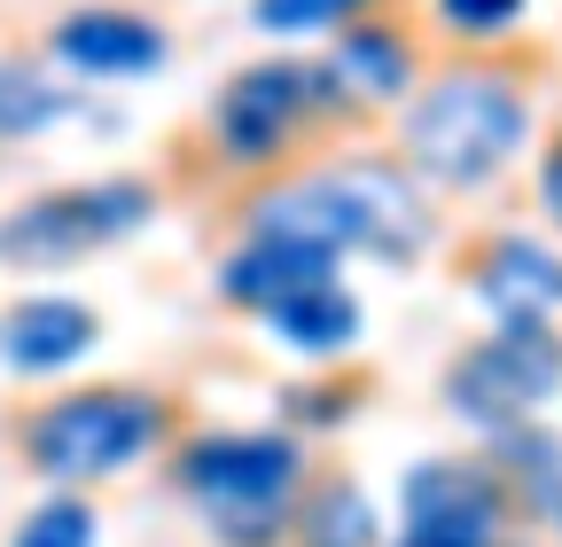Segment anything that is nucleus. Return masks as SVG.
<instances>
[{
	"label": "nucleus",
	"mask_w": 562,
	"mask_h": 547,
	"mask_svg": "<svg viewBox=\"0 0 562 547\" xmlns=\"http://www.w3.org/2000/svg\"><path fill=\"white\" fill-rule=\"evenodd\" d=\"M250 235H297V243H321L336 258H383V266H414L430 250V203L406 180V165H321V172H297L250 203Z\"/></svg>",
	"instance_id": "nucleus-1"
},
{
	"label": "nucleus",
	"mask_w": 562,
	"mask_h": 547,
	"mask_svg": "<svg viewBox=\"0 0 562 547\" xmlns=\"http://www.w3.org/2000/svg\"><path fill=\"white\" fill-rule=\"evenodd\" d=\"M524 133H531V102L508 71H446L406 110V165L446 188H484L492 172H508Z\"/></svg>",
	"instance_id": "nucleus-2"
},
{
	"label": "nucleus",
	"mask_w": 562,
	"mask_h": 547,
	"mask_svg": "<svg viewBox=\"0 0 562 547\" xmlns=\"http://www.w3.org/2000/svg\"><path fill=\"white\" fill-rule=\"evenodd\" d=\"M305 454L281 431H203L180 454V493L227 547H273L297 509Z\"/></svg>",
	"instance_id": "nucleus-3"
},
{
	"label": "nucleus",
	"mask_w": 562,
	"mask_h": 547,
	"mask_svg": "<svg viewBox=\"0 0 562 547\" xmlns=\"http://www.w3.org/2000/svg\"><path fill=\"white\" fill-rule=\"evenodd\" d=\"M165 438V399L157 391H125V383H94L70 391L24 423V461L55 485H94L133 461H149Z\"/></svg>",
	"instance_id": "nucleus-4"
},
{
	"label": "nucleus",
	"mask_w": 562,
	"mask_h": 547,
	"mask_svg": "<svg viewBox=\"0 0 562 547\" xmlns=\"http://www.w3.org/2000/svg\"><path fill=\"white\" fill-rule=\"evenodd\" d=\"M157 212V188L149 180H79V188H47L32 196L24 212L0 220V258L9 266H70V258H87L102 243H125L140 235Z\"/></svg>",
	"instance_id": "nucleus-5"
},
{
	"label": "nucleus",
	"mask_w": 562,
	"mask_h": 547,
	"mask_svg": "<svg viewBox=\"0 0 562 547\" xmlns=\"http://www.w3.org/2000/svg\"><path fill=\"white\" fill-rule=\"evenodd\" d=\"M562 391V336L547 321H501L446 368V406L476 431H516Z\"/></svg>",
	"instance_id": "nucleus-6"
},
{
	"label": "nucleus",
	"mask_w": 562,
	"mask_h": 547,
	"mask_svg": "<svg viewBox=\"0 0 562 547\" xmlns=\"http://www.w3.org/2000/svg\"><path fill=\"white\" fill-rule=\"evenodd\" d=\"M313 110H321V118L344 110L321 63H250V71L227 79L220 118H211V125H220V157H227V165H273L281 149L297 142V125H305Z\"/></svg>",
	"instance_id": "nucleus-7"
},
{
	"label": "nucleus",
	"mask_w": 562,
	"mask_h": 547,
	"mask_svg": "<svg viewBox=\"0 0 562 547\" xmlns=\"http://www.w3.org/2000/svg\"><path fill=\"white\" fill-rule=\"evenodd\" d=\"M398 509H406L398 547H492L501 524H508L501 477L476 469V461H422V469H406Z\"/></svg>",
	"instance_id": "nucleus-8"
},
{
	"label": "nucleus",
	"mask_w": 562,
	"mask_h": 547,
	"mask_svg": "<svg viewBox=\"0 0 562 547\" xmlns=\"http://www.w3.org/2000/svg\"><path fill=\"white\" fill-rule=\"evenodd\" d=\"M47 47H55L63 71H79V79H149L172 55L165 24L140 16V9H70L47 32Z\"/></svg>",
	"instance_id": "nucleus-9"
},
{
	"label": "nucleus",
	"mask_w": 562,
	"mask_h": 547,
	"mask_svg": "<svg viewBox=\"0 0 562 547\" xmlns=\"http://www.w3.org/2000/svg\"><path fill=\"white\" fill-rule=\"evenodd\" d=\"M336 266H344L336 250L297 243V235H243V243L227 250V266H220V298L266 321L273 305H290V298L336 282Z\"/></svg>",
	"instance_id": "nucleus-10"
},
{
	"label": "nucleus",
	"mask_w": 562,
	"mask_h": 547,
	"mask_svg": "<svg viewBox=\"0 0 562 547\" xmlns=\"http://www.w3.org/2000/svg\"><path fill=\"white\" fill-rule=\"evenodd\" d=\"M94 305L87 298H63V290H32L16 298L9 313H0V368H16V376H55L70 360H87L94 353Z\"/></svg>",
	"instance_id": "nucleus-11"
},
{
	"label": "nucleus",
	"mask_w": 562,
	"mask_h": 547,
	"mask_svg": "<svg viewBox=\"0 0 562 547\" xmlns=\"http://www.w3.org/2000/svg\"><path fill=\"white\" fill-rule=\"evenodd\" d=\"M476 274V298L492 305V321H547L562 305V258L531 235H492Z\"/></svg>",
	"instance_id": "nucleus-12"
},
{
	"label": "nucleus",
	"mask_w": 562,
	"mask_h": 547,
	"mask_svg": "<svg viewBox=\"0 0 562 547\" xmlns=\"http://www.w3.org/2000/svg\"><path fill=\"white\" fill-rule=\"evenodd\" d=\"M328 87L344 110H368V102H398L414 87V40L398 24H344L328 47Z\"/></svg>",
	"instance_id": "nucleus-13"
},
{
	"label": "nucleus",
	"mask_w": 562,
	"mask_h": 547,
	"mask_svg": "<svg viewBox=\"0 0 562 547\" xmlns=\"http://www.w3.org/2000/svg\"><path fill=\"white\" fill-rule=\"evenodd\" d=\"M360 298H351L344 282H321V290H305V298H290V305H273L266 313V328L281 336L290 353H305V360H336V353H351L360 345Z\"/></svg>",
	"instance_id": "nucleus-14"
},
{
	"label": "nucleus",
	"mask_w": 562,
	"mask_h": 547,
	"mask_svg": "<svg viewBox=\"0 0 562 547\" xmlns=\"http://www.w3.org/2000/svg\"><path fill=\"white\" fill-rule=\"evenodd\" d=\"M297 539L305 547H375V509L351 477H328V485L305 493V516H297Z\"/></svg>",
	"instance_id": "nucleus-15"
},
{
	"label": "nucleus",
	"mask_w": 562,
	"mask_h": 547,
	"mask_svg": "<svg viewBox=\"0 0 562 547\" xmlns=\"http://www.w3.org/2000/svg\"><path fill=\"white\" fill-rule=\"evenodd\" d=\"M70 110H79V94H70V87H47L40 71H24V63H0V142L47 133V125H63Z\"/></svg>",
	"instance_id": "nucleus-16"
},
{
	"label": "nucleus",
	"mask_w": 562,
	"mask_h": 547,
	"mask_svg": "<svg viewBox=\"0 0 562 547\" xmlns=\"http://www.w3.org/2000/svg\"><path fill=\"white\" fill-rule=\"evenodd\" d=\"M368 0H250V24L273 40H297V32H344L360 24Z\"/></svg>",
	"instance_id": "nucleus-17"
},
{
	"label": "nucleus",
	"mask_w": 562,
	"mask_h": 547,
	"mask_svg": "<svg viewBox=\"0 0 562 547\" xmlns=\"http://www.w3.org/2000/svg\"><path fill=\"white\" fill-rule=\"evenodd\" d=\"M9 547H94V509H87L79 493H55L47 509H32V516L16 524Z\"/></svg>",
	"instance_id": "nucleus-18"
},
{
	"label": "nucleus",
	"mask_w": 562,
	"mask_h": 547,
	"mask_svg": "<svg viewBox=\"0 0 562 547\" xmlns=\"http://www.w3.org/2000/svg\"><path fill=\"white\" fill-rule=\"evenodd\" d=\"M501 461H508L516 485H531L547 509L562 501V446H554V438H531V431L516 423V431H501Z\"/></svg>",
	"instance_id": "nucleus-19"
},
{
	"label": "nucleus",
	"mask_w": 562,
	"mask_h": 547,
	"mask_svg": "<svg viewBox=\"0 0 562 547\" xmlns=\"http://www.w3.org/2000/svg\"><path fill=\"white\" fill-rule=\"evenodd\" d=\"M438 24L461 40H501L524 24V0H438Z\"/></svg>",
	"instance_id": "nucleus-20"
},
{
	"label": "nucleus",
	"mask_w": 562,
	"mask_h": 547,
	"mask_svg": "<svg viewBox=\"0 0 562 547\" xmlns=\"http://www.w3.org/2000/svg\"><path fill=\"white\" fill-rule=\"evenodd\" d=\"M539 203H547V220L562 227V142L539 157Z\"/></svg>",
	"instance_id": "nucleus-21"
},
{
	"label": "nucleus",
	"mask_w": 562,
	"mask_h": 547,
	"mask_svg": "<svg viewBox=\"0 0 562 547\" xmlns=\"http://www.w3.org/2000/svg\"><path fill=\"white\" fill-rule=\"evenodd\" d=\"M554 524H562V501H554Z\"/></svg>",
	"instance_id": "nucleus-22"
},
{
	"label": "nucleus",
	"mask_w": 562,
	"mask_h": 547,
	"mask_svg": "<svg viewBox=\"0 0 562 547\" xmlns=\"http://www.w3.org/2000/svg\"><path fill=\"white\" fill-rule=\"evenodd\" d=\"M492 547H501V539H492Z\"/></svg>",
	"instance_id": "nucleus-23"
}]
</instances>
